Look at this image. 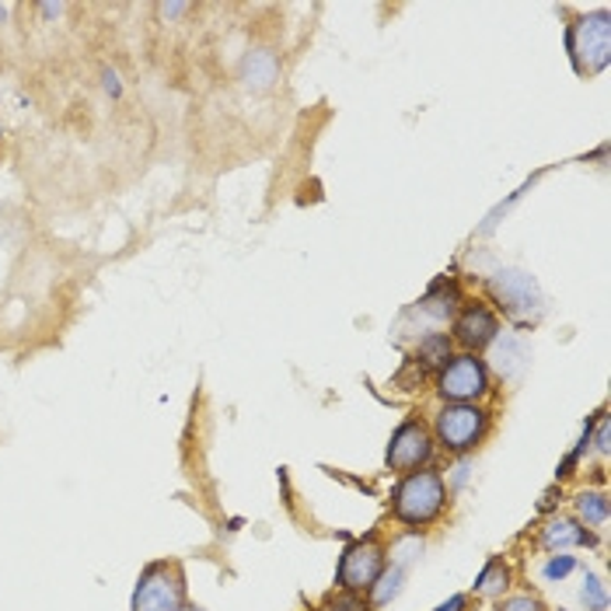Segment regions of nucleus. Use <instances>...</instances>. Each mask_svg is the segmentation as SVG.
I'll return each instance as SVG.
<instances>
[{"mask_svg":"<svg viewBox=\"0 0 611 611\" xmlns=\"http://www.w3.org/2000/svg\"><path fill=\"white\" fill-rule=\"evenodd\" d=\"M485 430V413L472 410V405H447L437 416V437L447 451H468Z\"/></svg>","mask_w":611,"mask_h":611,"instance_id":"obj_4","label":"nucleus"},{"mask_svg":"<svg viewBox=\"0 0 611 611\" xmlns=\"http://www.w3.org/2000/svg\"><path fill=\"white\" fill-rule=\"evenodd\" d=\"M455 332L465 346H485V342H493L497 339V318L489 308H482V304H472V308H465L458 325H455Z\"/></svg>","mask_w":611,"mask_h":611,"instance_id":"obj_9","label":"nucleus"},{"mask_svg":"<svg viewBox=\"0 0 611 611\" xmlns=\"http://www.w3.org/2000/svg\"><path fill=\"white\" fill-rule=\"evenodd\" d=\"M574 566H577L574 556H559V559H553V563L545 566V577H548V580H559V577H566Z\"/></svg>","mask_w":611,"mask_h":611,"instance_id":"obj_18","label":"nucleus"},{"mask_svg":"<svg viewBox=\"0 0 611 611\" xmlns=\"http://www.w3.org/2000/svg\"><path fill=\"white\" fill-rule=\"evenodd\" d=\"M506 580H511V574H506V566L500 559H493L485 569H482V577L476 580V590L482 598H493V594H503V587Z\"/></svg>","mask_w":611,"mask_h":611,"instance_id":"obj_13","label":"nucleus"},{"mask_svg":"<svg viewBox=\"0 0 611 611\" xmlns=\"http://www.w3.org/2000/svg\"><path fill=\"white\" fill-rule=\"evenodd\" d=\"M371 590H374V604H389L402 590V569L395 566V569H389V574H381Z\"/></svg>","mask_w":611,"mask_h":611,"instance_id":"obj_15","label":"nucleus"},{"mask_svg":"<svg viewBox=\"0 0 611 611\" xmlns=\"http://www.w3.org/2000/svg\"><path fill=\"white\" fill-rule=\"evenodd\" d=\"M493 294L517 321H535L542 315V291L532 273L524 270H500L493 276Z\"/></svg>","mask_w":611,"mask_h":611,"instance_id":"obj_3","label":"nucleus"},{"mask_svg":"<svg viewBox=\"0 0 611 611\" xmlns=\"http://www.w3.org/2000/svg\"><path fill=\"white\" fill-rule=\"evenodd\" d=\"M182 11H186V4H165L161 8V14H182Z\"/></svg>","mask_w":611,"mask_h":611,"instance_id":"obj_23","label":"nucleus"},{"mask_svg":"<svg viewBox=\"0 0 611 611\" xmlns=\"http://www.w3.org/2000/svg\"><path fill=\"white\" fill-rule=\"evenodd\" d=\"M434 444L426 437V430L419 423H402L392 444H389V465L399 468V472H410V468H419L426 458H430Z\"/></svg>","mask_w":611,"mask_h":611,"instance_id":"obj_8","label":"nucleus"},{"mask_svg":"<svg viewBox=\"0 0 611 611\" xmlns=\"http://www.w3.org/2000/svg\"><path fill=\"white\" fill-rule=\"evenodd\" d=\"M461 608H465V598H461V594H455L451 601H444L437 611H461Z\"/></svg>","mask_w":611,"mask_h":611,"instance_id":"obj_21","label":"nucleus"},{"mask_svg":"<svg viewBox=\"0 0 611 611\" xmlns=\"http://www.w3.org/2000/svg\"><path fill=\"white\" fill-rule=\"evenodd\" d=\"M577 511L587 524H604L608 521V500L601 493H583L577 500Z\"/></svg>","mask_w":611,"mask_h":611,"instance_id":"obj_14","label":"nucleus"},{"mask_svg":"<svg viewBox=\"0 0 611 611\" xmlns=\"http://www.w3.org/2000/svg\"><path fill=\"white\" fill-rule=\"evenodd\" d=\"M178 601H182L178 580L168 574L165 566H154L137 587L133 611H178Z\"/></svg>","mask_w":611,"mask_h":611,"instance_id":"obj_7","label":"nucleus"},{"mask_svg":"<svg viewBox=\"0 0 611 611\" xmlns=\"http://www.w3.org/2000/svg\"><path fill=\"white\" fill-rule=\"evenodd\" d=\"M583 601H587V608H594V611H604L608 608V594H604V587H601L598 577H587L583 580Z\"/></svg>","mask_w":611,"mask_h":611,"instance_id":"obj_17","label":"nucleus"},{"mask_svg":"<svg viewBox=\"0 0 611 611\" xmlns=\"http://www.w3.org/2000/svg\"><path fill=\"white\" fill-rule=\"evenodd\" d=\"M598 451H608V419L604 416L598 423Z\"/></svg>","mask_w":611,"mask_h":611,"instance_id":"obj_20","label":"nucleus"},{"mask_svg":"<svg viewBox=\"0 0 611 611\" xmlns=\"http://www.w3.org/2000/svg\"><path fill=\"white\" fill-rule=\"evenodd\" d=\"M503 611H542V604L535 601V598H527V594H521V598H511L503 604Z\"/></svg>","mask_w":611,"mask_h":611,"instance_id":"obj_19","label":"nucleus"},{"mask_svg":"<svg viewBox=\"0 0 611 611\" xmlns=\"http://www.w3.org/2000/svg\"><path fill=\"white\" fill-rule=\"evenodd\" d=\"M444 506V482L434 472H413L395 489V514L405 524H426Z\"/></svg>","mask_w":611,"mask_h":611,"instance_id":"obj_1","label":"nucleus"},{"mask_svg":"<svg viewBox=\"0 0 611 611\" xmlns=\"http://www.w3.org/2000/svg\"><path fill=\"white\" fill-rule=\"evenodd\" d=\"M569 53H574V64L580 74H598L608 67L611 59V25H608V14H590L580 18L569 32Z\"/></svg>","mask_w":611,"mask_h":611,"instance_id":"obj_2","label":"nucleus"},{"mask_svg":"<svg viewBox=\"0 0 611 611\" xmlns=\"http://www.w3.org/2000/svg\"><path fill=\"white\" fill-rule=\"evenodd\" d=\"M542 542L548 548H569V545H590V535L583 532V527H577L574 521H553L545 527Z\"/></svg>","mask_w":611,"mask_h":611,"instance_id":"obj_12","label":"nucleus"},{"mask_svg":"<svg viewBox=\"0 0 611 611\" xmlns=\"http://www.w3.org/2000/svg\"><path fill=\"white\" fill-rule=\"evenodd\" d=\"M485 392V367L476 357H458L444 367L440 374V395L451 402H465Z\"/></svg>","mask_w":611,"mask_h":611,"instance_id":"obj_6","label":"nucleus"},{"mask_svg":"<svg viewBox=\"0 0 611 611\" xmlns=\"http://www.w3.org/2000/svg\"><path fill=\"white\" fill-rule=\"evenodd\" d=\"M527 360H532V350H527V342L521 336L503 332L500 339H493V363H497V371L503 378H511V381L521 378Z\"/></svg>","mask_w":611,"mask_h":611,"instance_id":"obj_10","label":"nucleus"},{"mask_svg":"<svg viewBox=\"0 0 611 611\" xmlns=\"http://www.w3.org/2000/svg\"><path fill=\"white\" fill-rule=\"evenodd\" d=\"M241 77H244V85H249L252 91H270L276 85V77H280V64H276V56L270 50H255L244 56V67H241Z\"/></svg>","mask_w":611,"mask_h":611,"instance_id":"obj_11","label":"nucleus"},{"mask_svg":"<svg viewBox=\"0 0 611 611\" xmlns=\"http://www.w3.org/2000/svg\"><path fill=\"white\" fill-rule=\"evenodd\" d=\"M419 357H423V363H440L451 357V342H447L444 336H430L419 346Z\"/></svg>","mask_w":611,"mask_h":611,"instance_id":"obj_16","label":"nucleus"},{"mask_svg":"<svg viewBox=\"0 0 611 611\" xmlns=\"http://www.w3.org/2000/svg\"><path fill=\"white\" fill-rule=\"evenodd\" d=\"M381 577V548L378 542H357L346 548L339 563V583L357 594V590H371L374 580Z\"/></svg>","mask_w":611,"mask_h":611,"instance_id":"obj_5","label":"nucleus"},{"mask_svg":"<svg viewBox=\"0 0 611 611\" xmlns=\"http://www.w3.org/2000/svg\"><path fill=\"white\" fill-rule=\"evenodd\" d=\"M106 91L109 95H119V77L112 70H106Z\"/></svg>","mask_w":611,"mask_h":611,"instance_id":"obj_22","label":"nucleus"}]
</instances>
